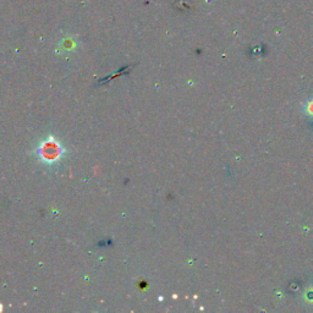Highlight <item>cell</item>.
<instances>
[{
  "label": "cell",
  "mask_w": 313,
  "mask_h": 313,
  "mask_svg": "<svg viewBox=\"0 0 313 313\" xmlns=\"http://www.w3.org/2000/svg\"><path fill=\"white\" fill-rule=\"evenodd\" d=\"M38 156L44 163H55L60 159L64 150H62L61 145L58 141L53 138H48L46 141L42 142V145L38 147Z\"/></svg>",
  "instance_id": "cell-1"
},
{
  "label": "cell",
  "mask_w": 313,
  "mask_h": 313,
  "mask_svg": "<svg viewBox=\"0 0 313 313\" xmlns=\"http://www.w3.org/2000/svg\"><path fill=\"white\" fill-rule=\"evenodd\" d=\"M307 112L309 113V114L313 115V100H311V102L308 103V106H307Z\"/></svg>",
  "instance_id": "cell-2"
}]
</instances>
